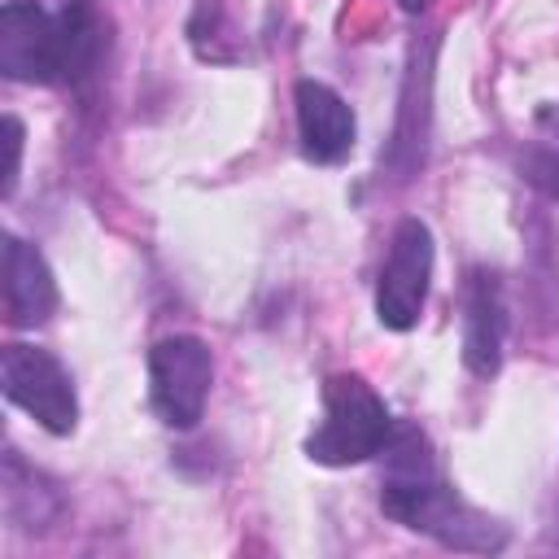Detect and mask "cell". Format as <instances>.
Instances as JSON below:
<instances>
[{"label": "cell", "mask_w": 559, "mask_h": 559, "mask_svg": "<svg viewBox=\"0 0 559 559\" xmlns=\"http://www.w3.org/2000/svg\"><path fill=\"white\" fill-rule=\"evenodd\" d=\"M61 22V52H66V83H83L96 74L100 57L109 52V26L87 0H66L57 9Z\"/></svg>", "instance_id": "30bf717a"}, {"label": "cell", "mask_w": 559, "mask_h": 559, "mask_svg": "<svg viewBox=\"0 0 559 559\" xmlns=\"http://www.w3.org/2000/svg\"><path fill=\"white\" fill-rule=\"evenodd\" d=\"M0 70L17 83H66L57 13L35 0H9L0 9Z\"/></svg>", "instance_id": "8992f818"}, {"label": "cell", "mask_w": 559, "mask_h": 559, "mask_svg": "<svg viewBox=\"0 0 559 559\" xmlns=\"http://www.w3.org/2000/svg\"><path fill=\"white\" fill-rule=\"evenodd\" d=\"M533 122H537V131H546L550 140H559V100H546V105L533 114Z\"/></svg>", "instance_id": "4fadbf2b"}, {"label": "cell", "mask_w": 559, "mask_h": 559, "mask_svg": "<svg viewBox=\"0 0 559 559\" xmlns=\"http://www.w3.org/2000/svg\"><path fill=\"white\" fill-rule=\"evenodd\" d=\"M293 105H297V140L301 153L319 166H336L354 153V109L345 105V96L319 79H301L293 87Z\"/></svg>", "instance_id": "52a82bcc"}, {"label": "cell", "mask_w": 559, "mask_h": 559, "mask_svg": "<svg viewBox=\"0 0 559 559\" xmlns=\"http://www.w3.org/2000/svg\"><path fill=\"white\" fill-rule=\"evenodd\" d=\"M0 389L13 406H22L52 437L74 432L79 397H74V380H70V371L61 367L57 354H48L39 345L9 341L0 349Z\"/></svg>", "instance_id": "277c9868"}, {"label": "cell", "mask_w": 559, "mask_h": 559, "mask_svg": "<svg viewBox=\"0 0 559 559\" xmlns=\"http://www.w3.org/2000/svg\"><path fill=\"white\" fill-rule=\"evenodd\" d=\"M0 275H4L0 280L4 284V314H9L13 328H39V323L52 319V310H57V280H52L44 253L31 240L4 231Z\"/></svg>", "instance_id": "9c48e42d"}, {"label": "cell", "mask_w": 559, "mask_h": 559, "mask_svg": "<svg viewBox=\"0 0 559 559\" xmlns=\"http://www.w3.org/2000/svg\"><path fill=\"white\" fill-rule=\"evenodd\" d=\"M214 384V354L192 332H170L148 349V402L157 419L175 432H188L205 415Z\"/></svg>", "instance_id": "3957f363"}, {"label": "cell", "mask_w": 559, "mask_h": 559, "mask_svg": "<svg viewBox=\"0 0 559 559\" xmlns=\"http://www.w3.org/2000/svg\"><path fill=\"white\" fill-rule=\"evenodd\" d=\"M507 341V301L493 271L472 266L463 284V362L472 376H493L502 367Z\"/></svg>", "instance_id": "ba28073f"}, {"label": "cell", "mask_w": 559, "mask_h": 559, "mask_svg": "<svg viewBox=\"0 0 559 559\" xmlns=\"http://www.w3.org/2000/svg\"><path fill=\"white\" fill-rule=\"evenodd\" d=\"M520 179L537 188L542 197L559 201V148L555 144H528L520 153Z\"/></svg>", "instance_id": "8fae6325"}, {"label": "cell", "mask_w": 559, "mask_h": 559, "mask_svg": "<svg viewBox=\"0 0 559 559\" xmlns=\"http://www.w3.org/2000/svg\"><path fill=\"white\" fill-rule=\"evenodd\" d=\"M4 135H9V166H4V197H9L17 183V170H22V122L13 114L4 118Z\"/></svg>", "instance_id": "7c38bea8"}, {"label": "cell", "mask_w": 559, "mask_h": 559, "mask_svg": "<svg viewBox=\"0 0 559 559\" xmlns=\"http://www.w3.org/2000/svg\"><path fill=\"white\" fill-rule=\"evenodd\" d=\"M393 415L384 397L362 376H328L323 380V424L306 437V459L323 467H354L384 450L393 432Z\"/></svg>", "instance_id": "7a4b0ae2"}, {"label": "cell", "mask_w": 559, "mask_h": 559, "mask_svg": "<svg viewBox=\"0 0 559 559\" xmlns=\"http://www.w3.org/2000/svg\"><path fill=\"white\" fill-rule=\"evenodd\" d=\"M397 4H402L406 13H424V9H428V0H397Z\"/></svg>", "instance_id": "5bb4252c"}, {"label": "cell", "mask_w": 559, "mask_h": 559, "mask_svg": "<svg viewBox=\"0 0 559 559\" xmlns=\"http://www.w3.org/2000/svg\"><path fill=\"white\" fill-rule=\"evenodd\" d=\"M384 476H380V511L402 528L428 533L450 550H502L507 528L476 507H467L437 472L432 441L419 424L397 419L384 441Z\"/></svg>", "instance_id": "6da1fadb"}, {"label": "cell", "mask_w": 559, "mask_h": 559, "mask_svg": "<svg viewBox=\"0 0 559 559\" xmlns=\"http://www.w3.org/2000/svg\"><path fill=\"white\" fill-rule=\"evenodd\" d=\"M432 280V231L424 218H402L389 236V253L376 280V319L389 332H411L424 314Z\"/></svg>", "instance_id": "5b68a950"}]
</instances>
